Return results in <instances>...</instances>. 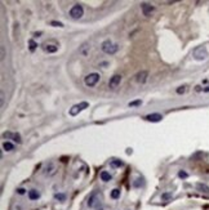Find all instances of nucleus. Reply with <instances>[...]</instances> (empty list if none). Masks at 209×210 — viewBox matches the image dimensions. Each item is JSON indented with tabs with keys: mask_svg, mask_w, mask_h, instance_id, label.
I'll return each mask as SVG.
<instances>
[{
	"mask_svg": "<svg viewBox=\"0 0 209 210\" xmlns=\"http://www.w3.org/2000/svg\"><path fill=\"white\" fill-rule=\"evenodd\" d=\"M88 107H89V103L88 102H80L79 104H75V106H72L70 108V115H71V116H76L79 112H81L83 110H85Z\"/></svg>",
	"mask_w": 209,
	"mask_h": 210,
	"instance_id": "nucleus-5",
	"label": "nucleus"
},
{
	"mask_svg": "<svg viewBox=\"0 0 209 210\" xmlns=\"http://www.w3.org/2000/svg\"><path fill=\"white\" fill-rule=\"evenodd\" d=\"M99 73H97V72H92V73H89L88 76H85V79H84V82H85V85L87 87H89V88H93L94 85H97V82L99 81Z\"/></svg>",
	"mask_w": 209,
	"mask_h": 210,
	"instance_id": "nucleus-3",
	"label": "nucleus"
},
{
	"mask_svg": "<svg viewBox=\"0 0 209 210\" xmlns=\"http://www.w3.org/2000/svg\"><path fill=\"white\" fill-rule=\"evenodd\" d=\"M3 148H4L5 151H13V150H14V146L10 143V142H4V143H3Z\"/></svg>",
	"mask_w": 209,
	"mask_h": 210,
	"instance_id": "nucleus-18",
	"label": "nucleus"
},
{
	"mask_svg": "<svg viewBox=\"0 0 209 210\" xmlns=\"http://www.w3.org/2000/svg\"><path fill=\"white\" fill-rule=\"evenodd\" d=\"M101 49H102V52H104V53H107V54H114V53H116V52H118L119 45L118 44H112L111 40H104L103 43L101 44Z\"/></svg>",
	"mask_w": 209,
	"mask_h": 210,
	"instance_id": "nucleus-1",
	"label": "nucleus"
},
{
	"mask_svg": "<svg viewBox=\"0 0 209 210\" xmlns=\"http://www.w3.org/2000/svg\"><path fill=\"white\" fill-rule=\"evenodd\" d=\"M70 16H71V18H74V19L81 18L83 16H84V8H83L80 4H75L70 9Z\"/></svg>",
	"mask_w": 209,
	"mask_h": 210,
	"instance_id": "nucleus-4",
	"label": "nucleus"
},
{
	"mask_svg": "<svg viewBox=\"0 0 209 210\" xmlns=\"http://www.w3.org/2000/svg\"><path fill=\"white\" fill-rule=\"evenodd\" d=\"M178 177H180V178H183V179H185V178H187V173L183 172V170H181V172L178 173Z\"/></svg>",
	"mask_w": 209,
	"mask_h": 210,
	"instance_id": "nucleus-27",
	"label": "nucleus"
},
{
	"mask_svg": "<svg viewBox=\"0 0 209 210\" xmlns=\"http://www.w3.org/2000/svg\"><path fill=\"white\" fill-rule=\"evenodd\" d=\"M186 90H187V87H186V85H182V87H180L178 89H177V93H178V94H183Z\"/></svg>",
	"mask_w": 209,
	"mask_h": 210,
	"instance_id": "nucleus-22",
	"label": "nucleus"
},
{
	"mask_svg": "<svg viewBox=\"0 0 209 210\" xmlns=\"http://www.w3.org/2000/svg\"><path fill=\"white\" fill-rule=\"evenodd\" d=\"M145 119L147 121H151V122H159L163 120V116L160 113H151V115H147Z\"/></svg>",
	"mask_w": 209,
	"mask_h": 210,
	"instance_id": "nucleus-10",
	"label": "nucleus"
},
{
	"mask_svg": "<svg viewBox=\"0 0 209 210\" xmlns=\"http://www.w3.org/2000/svg\"><path fill=\"white\" fill-rule=\"evenodd\" d=\"M133 186H134V187H137V188H138V187H141V186H142V179L137 178V179H135V182L133 183Z\"/></svg>",
	"mask_w": 209,
	"mask_h": 210,
	"instance_id": "nucleus-23",
	"label": "nucleus"
},
{
	"mask_svg": "<svg viewBox=\"0 0 209 210\" xmlns=\"http://www.w3.org/2000/svg\"><path fill=\"white\" fill-rule=\"evenodd\" d=\"M192 56H194V58H195L196 61H204V59L208 58L209 54H208L206 48H205L204 45H200V47H197V48L194 49Z\"/></svg>",
	"mask_w": 209,
	"mask_h": 210,
	"instance_id": "nucleus-2",
	"label": "nucleus"
},
{
	"mask_svg": "<svg viewBox=\"0 0 209 210\" xmlns=\"http://www.w3.org/2000/svg\"><path fill=\"white\" fill-rule=\"evenodd\" d=\"M28 198L30 200H38V198H40V193L38 190H30L28 191Z\"/></svg>",
	"mask_w": 209,
	"mask_h": 210,
	"instance_id": "nucleus-12",
	"label": "nucleus"
},
{
	"mask_svg": "<svg viewBox=\"0 0 209 210\" xmlns=\"http://www.w3.org/2000/svg\"><path fill=\"white\" fill-rule=\"evenodd\" d=\"M54 198H56L57 201H61V202H62V201L66 200V195H65V193H56V195H54Z\"/></svg>",
	"mask_w": 209,
	"mask_h": 210,
	"instance_id": "nucleus-19",
	"label": "nucleus"
},
{
	"mask_svg": "<svg viewBox=\"0 0 209 210\" xmlns=\"http://www.w3.org/2000/svg\"><path fill=\"white\" fill-rule=\"evenodd\" d=\"M50 25L52 26H56V27H64V25H62L61 22H56V21H52Z\"/></svg>",
	"mask_w": 209,
	"mask_h": 210,
	"instance_id": "nucleus-26",
	"label": "nucleus"
},
{
	"mask_svg": "<svg viewBox=\"0 0 209 210\" xmlns=\"http://www.w3.org/2000/svg\"><path fill=\"white\" fill-rule=\"evenodd\" d=\"M96 202H97V191H94V192H93V193L88 197V206H89V208H93Z\"/></svg>",
	"mask_w": 209,
	"mask_h": 210,
	"instance_id": "nucleus-11",
	"label": "nucleus"
},
{
	"mask_svg": "<svg viewBox=\"0 0 209 210\" xmlns=\"http://www.w3.org/2000/svg\"><path fill=\"white\" fill-rule=\"evenodd\" d=\"M196 188H197V191H200V192L209 193V187H208L205 183H197V184H196Z\"/></svg>",
	"mask_w": 209,
	"mask_h": 210,
	"instance_id": "nucleus-14",
	"label": "nucleus"
},
{
	"mask_svg": "<svg viewBox=\"0 0 209 210\" xmlns=\"http://www.w3.org/2000/svg\"><path fill=\"white\" fill-rule=\"evenodd\" d=\"M28 45H30V50H31V52H34V50L36 49V47H38V44L35 43L34 40H28Z\"/></svg>",
	"mask_w": 209,
	"mask_h": 210,
	"instance_id": "nucleus-20",
	"label": "nucleus"
},
{
	"mask_svg": "<svg viewBox=\"0 0 209 210\" xmlns=\"http://www.w3.org/2000/svg\"><path fill=\"white\" fill-rule=\"evenodd\" d=\"M110 196H111V198H114V200H116V198L120 197V190H119V188H114V190L111 191V193H110Z\"/></svg>",
	"mask_w": 209,
	"mask_h": 210,
	"instance_id": "nucleus-15",
	"label": "nucleus"
},
{
	"mask_svg": "<svg viewBox=\"0 0 209 210\" xmlns=\"http://www.w3.org/2000/svg\"><path fill=\"white\" fill-rule=\"evenodd\" d=\"M56 165L53 164V162H49L45 168H44V170H43V173H44V175H47V177H52V175H54L56 174Z\"/></svg>",
	"mask_w": 209,
	"mask_h": 210,
	"instance_id": "nucleus-7",
	"label": "nucleus"
},
{
	"mask_svg": "<svg viewBox=\"0 0 209 210\" xmlns=\"http://www.w3.org/2000/svg\"><path fill=\"white\" fill-rule=\"evenodd\" d=\"M142 102L141 101H134V102H130L129 103V107H134V106H140V104H141Z\"/></svg>",
	"mask_w": 209,
	"mask_h": 210,
	"instance_id": "nucleus-24",
	"label": "nucleus"
},
{
	"mask_svg": "<svg viewBox=\"0 0 209 210\" xmlns=\"http://www.w3.org/2000/svg\"><path fill=\"white\" fill-rule=\"evenodd\" d=\"M147 78H149V72L146 70H142L135 75V81H137L138 84H145L146 80H147Z\"/></svg>",
	"mask_w": 209,
	"mask_h": 210,
	"instance_id": "nucleus-6",
	"label": "nucleus"
},
{
	"mask_svg": "<svg viewBox=\"0 0 209 210\" xmlns=\"http://www.w3.org/2000/svg\"><path fill=\"white\" fill-rule=\"evenodd\" d=\"M195 90H196V92H200V90H201V87H200V85H197V87H195Z\"/></svg>",
	"mask_w": 209,
	"mask_h": 210,
	"instance_id": "nucleus-29",
	"label": "nucleus"
},
{
	"mask_svg": "<svg viewBox=\"0 0 209 210\" xmlns=\"http://www.w3.org/2000/svg\"><path fill=\"white\" fill-rule=\"evenodd\" d=\"M111 174L109 173V172H106V170H103V172H101V181H103V182H110L111 181Z\"/></svg>",
	"mask_w": 209,
	"mask_h": 210,
	"instance_id": "nucleus-13",
	"label": "nucleus"
},
{
	"mask_svg": "<svg viewBox=\"0 0 209 210\" xmlns=\"http://www.w3.org/2000/svg\"><path fill=\"white\" fill-rule=\"evenodd\" d=\"M2 59H4V47H2Z\"/></svg>",
	"mask_w": 209,
	"mask_h": 210,
	"instance_id": "nucleus-31",
	"label": "nucleus"
},
{
	"mask_svg": "<svg viewBox=\"0 0 209 210\" xmlns=\"http://www.w3.org/2000/svg\"><path fill=\"white\" fill-rule=\"evenodd\" d=\"M120 82H121V76H120V75H114V76L110 79V81H109V87H110L111 89H115L116 87L120 85Z\"/></svg>",
	"mask_w": 209,
	"mask_h": 210,
	"instance_id": "nucleus-8",
	"label": "nucleus"
},
{
	"mask_svg": "<svg viewBox=\"0 0 209 210\" xmlns=\"http://www.w3.org/2000/svg\"><path fill=\"white\" fill-rule=\"evenodd\" d=\"M44 49H45V52H48V53H56V52L58 50V47H56V45H47Z\"/></svg>",
	"mask_w": 209,
	"mask_h": 210,
	"instance_id": "nucleus-17",
	"label": "nucleus"
},
{
	"mask_svg": "<svg viewBox=\"0 0 209 210\" xmlns=\"http://www.w3.org/2000/svg\"><path fill=\"white\" fill-rule=\"evenodd\" d=\"M110 165L114 166V168H121V166H124V162L120 161V160H116V159H115V160H111Z\"/></svg>",
	"mask_w": 209,
	"mask_h": 210,
	"instance_id": "nucleus-16",
	"label": "nucleus"
},
{
	"mask_svg": "<svg viewBox=\"0 0 209 210\" xmlns=\"http://www.w3.org/2000/svg\"><path fill=\"white\" fill-rule=\"evenodd\" d=\"M141 9H142V13L145 14V16H151V13L155 10V8L152 7V5H150V4H147V3H142L141 4Z\"/></svg>",
	"mask_w": 209,
	"mask_h": 210,
	"instance_id": "nucleus-9",
	"label": "nucleus"
},
{
	"mask_svg": "<svg viewBox=\"0 0 209 210\" xmlns=\"http://www.w3.org/2000/svg\"><path fill=\"white\" fill-rule=\"evenodd\" d=\"M172 197V193H164L163 196H161V198H163V200L164 201H166V200H169V198Z\"/></svg>",
	"mask_w": 209,
	"mask_h": 210,
	"instance_id": "nucleus-25",
	"label": "nucleus"
},
{
	"mask_svg": "<svg viewBox=\"0 0 209 210\" xmlns=\"http://www.w3.org/2000/svg\"><path fill=\"white\" fill-rule=\"evenodd\" d=\"M4 106V94L2 93V107Z\"/></svg>",
	"mask_w": 209,
	"mask_h": 210,
	"instance_id": "nucleus-30",
	"label": "nucleus"
},
{
	"mask_svg": "<svg viewBox=\"0 0 209 210\" xmlns=\"http://www.w3.org/2000/svg\"><path fill=\"white\" fill-rule=\"evenodd\" d=\"M203 90H204V92H205V93H209V87H206V88H204V89H203Z\"/></svg>",
	"mask_w": 209,
	"mask_h": 210,
	"instance_id": "nucleus-32",
	"label": "nucleus"
},
{
	"mask_svg": "<svg viewBox=\"0 0 209 210\" xmlns=\"http://www.w3.org/2000/svg\"><path fill=\"white\" fill-rule=\"evenodd\" d=\"M25 192H26L25 188H18V190H17V193H18V195H25Z\"/></svg>",
	"mask_w": 209,
	"mask_h": 210,
	"instance_id": "nucleus-28",
	"label": "nucleus"
},
{
	"mask_svg": "<svg viewBox=\"0 0 209 210\" xmlns=\"http://www.w3.org/2000/svg\"><path fill=\"white\" fill-rule=\"evenodd\" d=\"M12 138H13V141H14V142H17V143H21V142H22V141H21V135H19L18 133H14Z\"/></svg>",
	"mask_w": 209,
	"mask_h": 210,
	"instance_id": "nucleus-21",
	"label": "nucleus"
}]
</instances>
